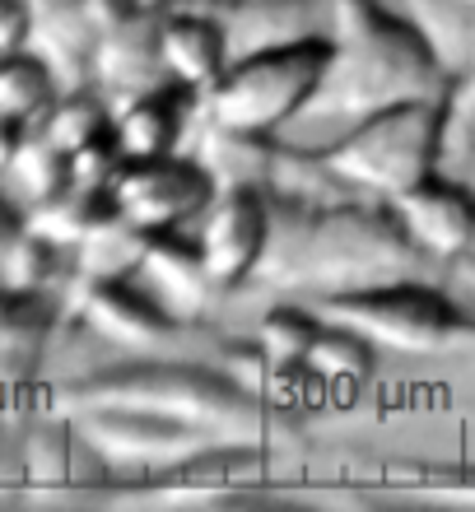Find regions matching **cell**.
Wrapping results in <instances>:
<instances>
[{
	"label": "cell",
	"instance_id": "6da1fadb",
	"mask_svg": "<svg viewBox=\"0 0 475 512\" xmlns=\"http://www.w3.org/2000/svg\"><path fill=\"white\" fill-rule=\"evenodd\" d=\"M271 224V247L257 270L266 289H303L313 298H336L406 280L424 261L392 201H289L280 196Z\"/></svg>",
	"mask_w": 475,
	"mask_h": 512
},
{
	"label": "cell",
	"instance_id": "7a4b0ae2",
	"mask_svg": "<svg viewBox=\"0 0 475 512\" xmlns=\"http://www.w3.org/2000/svg\"><path fill=\"white\" fill-rule=\"evenodd\" d=\"M331 61L303 122H364L368 112L448 94V61L420 24L382 0H326Z\"/></svg>",
	"mask_w": 475,
	"mask_h": 512
},
{
	"label": "cell",
	"instance_id": "3957f363",
	"mask_svg": "<svg viewBox=\"0 0 475 512\" xmlns=\"http://www.w3.org/2000/svg\"><path fill=\"white\" fill-rule=\"evenodd\" d=\"M56 410H94V405H126V410H150V415L182 419L191 429H205L219 443H261L271 447L280 438H294L299 424L289 410L261 401L224 368L182 364V359H136V364L98 368L84 378L56 387Z\"/></svg>",
	"mask_w": 475,
	"mask_h": 512
},
{
	"label": "cell",
	"instance_id": "277c9868",
	"mask_svg": "<svg viewBox=\"0 0 475 512\" xmlns=\"http://www.w3.org/2000/svg\"><path fill=\"white\" fill-rule=\"evenodd\" d=\"M313 159L331 173L336 187L392 201L396 191L415 187L448 159V94L368 112L340 140L313 149Z\"/></svg>",
	"mask_w": 475,
	"mask_h": 512
},
{
	"label": "cell",
	"instance_id": "5b68a950",
	"mask_svg": "<svg viewBox=\"0 0 475 512\" xmlns=\"http://www.w3.org/2000/svg\"><path fill=\"white\" fill-rule=\"evenodd\" d=\"M331 61V33H303L261 52L233 56L210 94H201L205 126L238 135H275L280 126L303 122L317 84Z\"/></svg>",
	"mask_w": 475,
	"mask_h": 512
},
{
	"label": "cell",
	"instance_id": "8992f818",
	"mask_svg": "<svg viewBox=\"0 0 475 512\" xmlns=\"http://www.w3.org/2000/svg\"><path fill=\"white\" fill-rule=\"evenodd\" d=\"M326 322L354 326L382 350L401 354H452L475 345V317L448 298L438 284H424L415 275L406 280H387L373 289H354V294L317 298L313 303Z\"/></svg>",
	"mask_w": 475,
	"mask_h": 512
},
{
	"label": "cell",
	"instance_id": "52a82bcc",
	"mask_svg": "<svg viewBox=\"0 0 475 512\" xmlns=\"http://www.w3.org/2000/svg\"><path fill=\"white\" fill-rule=\"evenodd\" d=\"M98 503H150V508H215V503L261 499L275 480V457L261 443H215L196 457L154 475H117Z\"/></svg>",
	"mask_w": 475,
	"mask_h": 512
},
{
	"label": "cell",
	"instance_id": "ba28073f",
	"mask_svg": "<svg viewBox=\"0 0 475 512\" xmlns=\"http://www.w3.org/2000/svg\"><path fill=\"white\" fill-rule=\"evenodd\" d=\"M75 429L89 438L98 457L108 461L112 475H154L177 461L215 447L205 429H191L182 419L150 415V410H126V405H94V410H70Z\"/></svg>",
	"mask_w": 475,
	"mask_h": 512
},
{
	"label": "cell",
	"instance_id": "9c48e42d",
	"mask_svg": "<svg viewBox=\"0 0 475 512\" xmlns=\"http://www.w3.org/2000/svg\"><path fill=\"white\" fill-rule=\"evenodd\" d=\"M112 201L140 229H182L187 219L205 215L219 196V177L205 159L191 154H154V159H126L112 177Z\"/></svg>",
	"mask_w": 475,
	"mask_h": 512
},
{
	"label": "cell",
	"instance_id": "30bf717a",
	"mask_svg": "<svg viewBox=\"0 0 475 512\" xmlns=\"http://www.w3.org/2000/svg\"><path fill=\"white\" fill-rule=\"evenodd\" d=\"M271 224H275V210L261 182H224L219 187V196L205 210L201 238H196L205 256V270H210L219 294L257 280L266 247H271Z\"/></svg>",
	"mask_w": 475,
	"mask_h": 512
},
{
	"label": "cell",
	"instance_id": "8fae6325",
	"mask_svg": "<svg viewBox=\"0 0 475 512\" xmlns=\"http://www.w3.org/2000/svg\"><path fill=\"white\" fill-rule=\"evenodd\" d=\"M70 308L84 331H94L108 345L136 354H159L182 336V322L159 303L140 275H103V280H75Z\"/></svg>",
	"mask_w": 475,
	"mask_h": 512
},
{
	"label": "cell",
	"instance_id": "7c38bea8",
	"mask_svg": "<svg viewBox=\"0 0 475 512\" xmlns=\"http://www.w3.org/2000/svg\"><path fill=\"white\" fill-rule=\"evenodd\" d=\"M392 210L401 215L406 233L424 256L434 261H466L475 252V191L457 177H443L434 168L415 187L396 191Z\"/></svg>",
	"mask_w": 475,
	"mask_h": 512
},
{
	"label": "cell",
	"instance_id": "4fadbf2b",
	"mask_svg": "<svg viewBox=\"0 0 475 512\" xmlns=\"http://www.w3.org/2000/svg\"><path fill=\"white\" fill-rule=\"evenodd\" d=\"M159 56L163 75L187 84L191 94H210L233 61L224 24L201 5H187V0L173 10H159Z\"/></svg>",
	"mask_w": 475,
	"mask_h": 512
},
{
	"label": "cell",
	"instance_id": "5bb4252c",
	"mask_svg": "<svg viewBox=\"0 0 475 512\" xmlns=\"http://www.w3.org/2000/svg\"><path fill=\"white\" fill-rule=\"evenodd\" d=\"M201 94H191L187 84L177 80H159L140 94L112 103V135L122 145L126 159H154V154H177L182 135H187V117L191 103Z\"/></svg>",
	"mask_w": 475,
	"mask_h": 512
},
{
	"label": "cell",
	"instance_id": "9a60e30c",
	"mask_svg": "<svg viewBox=\"0 0 475 512\" xmlns=\"http://www.w3.org/2000/svg\"><path fill=\"white\" fill-rule=\"evenodd\" d=\"M201 5L224 24L229 33V52L247 56L275 42H294L303 33H322L326 0H187Z\"/></svg>",
	"mask_w": 475,
	"mask_h": 512
},
{
	"label": "cell",
	"instance_id": "2e32d148",
	"mask_svg": "<svg viewBox=\"0 0 475 512\" xmlns=\"http://www.w3.org/2000/svg\"><path fill=\"white\" fill-rule=\"evenodd\" d=\"M140 280L150 284L159 303L173 312L177 322L187 326L196 322L210 298L219 294L210 270H205V256H201V243L182 238V229H159L150 233V247H145V261H140Z\"/></svg>",
	"mask_w": 475,
	"mask_h": 512
},
{
	"label": "cell",
	"instance_id": "e0dca14e",
	"mask_svg": "<svg viewBox=\"0 0 475 512\" xmlns=\"http://www.w3.org/2000/svg\"><path fill=\"white\" fill-rule=\"evenodd\" d=\"M94 84L112 103L150 89V84L168 80L163 75V56H159V10H145L126 24L98 33V47H94Z\"/></svg>",
	"mask_w": 475,
	"mask_h": 512
},
{
	"label": "cell",
	"instance_id": "ac0fdd59",
	"mask_svg": "<svg viewBox=\"0 0 475 512\" xmlns=\"http://www.w3.org/2000/svg\"><path fill=\"white\" fill-rule=\"evenodd\" d=\"M33 5V52L52 61L61 84H84L94 70L98 28L84 0H28Z\"/></svg>",
	"mask_w": 475,
	"mask_h": 512
},
{
	"label": "cell",
	"instance_id": "d6986e66",
	"mask_svg": "<svg viewBox=\"0 0 475 512\" xmlns=\"http://www.w3.org/2000/svg\"><path fill=\"white\" fill-rule=\"evenodd\" d=\"M80 270H75V247L52 243L47 233L24 229L0 247V284L10 289H28V294H66L75 289Z\"/></svg>",
	"mask_w": 475,
	"mask_h": 512
},
{
	"label": "cell",
	"instance_id": "ffe728a7",
	"mask_svg": "<svg viewBox=\"0 0 475 512\" xmlns=\"http://www.w3.org/2000/svg\"><path fill=\"white\" fill-rule=\"evenodd\" d=\"M117 215V201H112L108 187H61L56 196H47V201L28 205V229L47 233L52 243L61 247H80L89 233L98 229V224H108V219Z\"/></svg>",
	"mask_w": 475,
	"mask_h": 512
},
{
	"label": "cell",
	"instance_id": "44dd1931",
	"mask_svg": "<svg viewBox=\"0 0 475 512\" xmlns=\"http://www.w3.org/2000/svg\"><path fill=\"white\" fill-rule=\"evenodd\" d=\"M378 485L406 499L475 508V461H382Z\"/></svg>",
	"mask_w": 475,
	"mask_h": 512
},
{
	"label": "cell",
	"instance_id": "7402d4cb",
	"mask_svg": "<svg viewBox=\"0 0 475 512\" xmlns=\"http://www.w3.org/2000/svg\"><path fill=\"white\" fill-rule=\"evenodd\" d=\"M61 89H66V84H61V75L52 70V61L42 52H33V47L0 56V112H5V117H19V122L38 126Z\"/></svg>",
	"mask_w": 475,
	"mask_h": 512
},
{
	"label": "cell",
	"instance_id": "603a6c76",
	"mask_svg": "<svg viewBox=\"0 0 475 512\" xmlns=\"http://www.w3.org/2000/svg\"><path fill=\"white\" fill-rule=\"evenodd\" d=\"M61 322V294H28L0 284V350L42 359Z\"/></svg>",
	"mask_w": 475,
	"mask_h": 512
},
{
	"label": "cell",
	"instance_id": "cb8c5ba5",
	"mask_svg": "<svg viewBox=\"0 0 475 512\" xmlns=\"http://www.w3.org/2000/svg\"><path fill=\"white\" fill-rule=\"evenodd\" d=\"M112 112L117 108H112V98L98 84H66L56 94V103L47 108V117L38 122V131L47 140H56L66 154H75L80 145L112 131Z\"/></svg>",
	"mask_w": 475,
	"mask_h": 512
},
{
	"label": "cell",
	"instance_id": "d4e9b609",
	"mask_svg": "<svg viewBox=\"0 0 475 512\" xmlns=\"http://www.w3.org/2000/svg\"><path fill=\"white\" fill-rule=\"evenodd\" d=\"M145 247H150V229H140L117 210L108 224H98L80 247H75V270L80 280H103V275H140V261H145Z\"/></svg>",
	"mask_w": 475,
	"mask_h": 512
},
{
	"label": "cell",
	"instance_id": "484cf974",
	"mask_svg": "<svg viewBox=\"0 0 475 512\" xmlns=\"http://www.w3.org/2000/svg\"><path fill=\"white\" fill-rule=\"evenodd\" d=\"M308 364L317 368V378L331 391H354L373 378V364H378V359H373V340L368 336H359L354 326H340V322H326L322 317V336L313 340Z\"/></svg>",
	"mask_w": 475,
	"mask_h": 512
},
{
	"label": "cell",
	"instance_id": "4316f807",
	"mask_svg": "<svg viewBox=\"0 0 475 512\" xmlns=\"http://www.w3.org/2000/svg\"><path fill=\"white\" fill-rule=\"evenodd\" d=\"M5 177H10V187L24 196V210H28V205H38V201H47V196H56L61 187H70V154L33 126V131L24 135L19 154L10 159V168H5Z\"/></svg>",
	"mask_w": 475,
	"mask_h": 512
},
{
	"label": "cell",
	"instance_id": "83f0119b",
	"mask_svg": "<svg viewBox=\"0 0 475 512\" xmlns=\"http://www.w3.org/2000/svg\"><path fill=\"white\" fill-rule=\"evenodd\" d=\"M317 336H322V312L299 303H275L257 322V345L275 364H303Z\"/></svg>",
	"mask_w": 475,
	"mask_h": 512
},
{
	"label": "cell",
	"instance_id": "f1b7e54d",
	"mask_svg": "<svg viewBox=\"0 0 475 512\" xmlns=\"http://www.w3.org/2000/svg\"><path fill=\"white\" fill-rule=\"evenodd\" d=\"M448 159L475 140V28L462 38V52L448 61Z\"/></svg>",
	"mask_w": 475,
	"mask_h": 512
},
{
	"label": "cell",
	"instance_id": "f546056e",
	"mask_svg": "<svg viewBox=\"0 0 475 512\" xmlns=\"http://www.w3.org/2000/svg\"><path fill=\"white\" fill-rule=\"evenodd\" d=\"M122 163H126V154H122V145H117V135L108 131L70 154V182H75V187H112V177H117Z\"/></svg>",
	"mask_w": 475,
	"mask_h": 512
},
{
	"label": "cell",
	"instance_id": "4dcf8cb0",
	"mask_svg": "<svg viewBox=\"0 0 475 512\" xmlns=\"http://www.w3.org/2000/svg\"><path fill=\"white\" fill-rule=\"evenodd\" d=\"M38 364L42 359H24V354L0 350V419H14V415H28V410H33Z\"/></svg>",
	"mask_w": 475,
	"mask_h": 512
},
{
	"label": "cell",
	"instance_id": "1f68e13d",
	"mask_svg": "<svg viewBox=\"0 0 475 512\" xmlns=\"http://www.w3.org/2000/svg\"><path fill=\"white\" fill-rule=\"evenodd\" d=\"M33 47V5L28 0H0V56Z\"/></svg>",
	"mask_w": 475,
	"mask_h": 512
},
{
	"label": "cell",
	"instance_id": "d6a6232c",
	"mask_svg": "<svg viewBox=\"0 0 475 512\" xmlns=\"http://www.w3.org/2000/svg\"><path fill=\"white\" fill-rule=\"evenodd\" d=\"M24 480V433L10 429V419H0V485Z\"/></svg>",
	"mask_w": 475,
	"mask_h": 512
},
{
	"label": "cell",
	"instance_id": "836d02e7",
	"mask_svg": "<svg viewBox=\"0 0 475 512\" xmlns=\"http://www.w3.org/2000/svg\"><path fill=\"white\" fill-rule=\"evenodd\" d=\"M89 5V19H94L98 33H108V28L126 24V19H136V14H145L150 5L145 0H84Z\"/></svg>",
	"mask_w": 475,
	"mask_h": 512
},
{
	"label": "cell",
	"instance_id": "e575fe53",
	"mask_svg": "<svg viewBox=\"0 0 475 512\" xmlns=\"http://www.w3.org/2000/svg\"><path fill=\"white\" fill-rule=\"evenodd\" d=\"M28 131H33L28 122H19V117H5V112H0V177H5V168H10V159L19 154V145H24Z\"/></svg>",
	"mask_w": 475,
	"mask_h": 512
},
{
	"label": "cell",
	"instance_id": "d590c367",
	"mask_svg": "<svg viewBox=\"0 0 475 512\" xmlns=\"http://www.w3.org/2000/svg\"><path fill=\"white\" fill-rule=\"evenodd\" d=\"M24 219H28V210L19 201H14V196H5V191H0V247L10 243L14 233L24 229Z\"/></svg>",
	"mask_w": 475,
	"mask_h": 512
},
{
	"label": "cell",
	"instance_id": "8d00e7d4",
	"mask_svg": "<svg viewBox=\"0 0 475 512\" xmlns=\"http://www.w3.org/2000/svg\"><path fill=\"white\" fill-rule=\"evenodd\" d=\"M457 275H462V280H466V284H471V289H475V256H466L462 266H457Z\"/></svg>",
	"mask_w": 475,
	"mask_h": 512
},
{
	"label": "cell",
	"instance_id": "74e56055",
	"mask_svg": "<svg viewBox=\"0 0 475 512\" xmlns=\"http://www.w3.org/2000/svg\"><path fill=\"white\" fill-rule=\"evenodd\" d=\"M443 5H466V10H475V0H443Z\"/></svg>",
	"mask_w": 475,
	"mask_h": 512
}]
</instances>
